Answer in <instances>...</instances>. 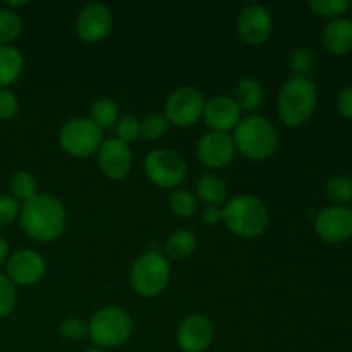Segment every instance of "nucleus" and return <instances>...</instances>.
Returning a JSON list of instances; mask_svg holds the SVG:
<instances>
[{"label":"nucleus","mask_w":352,"mask_h":352,"mask_svg":"<svg viewBox=\"0 0 352 352\" xmlns=\"http://www.w3.org/2000/svg\"><path fill=\"white\" fill-rule=\"evenodd\" d=\"M21 229L36 243H52L65 230L67 213L55 196L38 192L34 198L21 205Z\"/></svg>","instance_id":"obj_1"},{"label":"nucleus","mask_w":352,"mask_h":352,"mask_svg":"<svg viewBox=\"0 0 352 352\" xmlns=\"http://www.w3.org/2000/svg\"><path fill=\"white\" fill-rule=\"evenodd\" d=\"M222 222L234 236L254 239L267 230L270 213L258 196L237 195L222 206Z\"/></svg>","instance_id":"obj_2"},{"label":"nucleus","mask_w":352,"mask_h":352,"mask_svg":"<svg viewBox=\"0 0 352 352\" xmlns=\"http://www.w3.org/2000/svg\"><path fill=\"white\" fill-rule=\"evenodd\" d=\"M318 91L308 76H292L278 91L277 110L282 122L289 127H299L315 113Z\"/></svg>","instance_id":"obj_3"},{"label":"nucleus","mask_w":352,"mask_h":352,"mask_svg":"<svg viewBox=\"0 0 352 352\" xmlns=\"http://www.w3.org/2000/svg\"><path fill=\"white\" fill-rule=\"evenodd\" d=\"M236 150L250 160H267L277 151L278 133L263 116H246L232 134Z\"/></svg>","instance_id":"obj_4"},{"label":"nucleus","mask_w":352,"mask_h":352,"mask_svg":"<svg viewBox=\"0 0 352 352\" xmlns=\"http://www.w3.org/2000/svg\"><path fill=\"white\" fill-rule=\"evenodd\" d=\"M129 313L117 306H107L96 311L88 322V337L100 349H113L129 340L133 333Z\"/></svg>","instance_id":"obj_5"},{"label":"nucleus","mask_w":352,"mask_h":352,"mask_svg":"<svg viewBox=\"0 0 352 352\" xmlns=\"http://www.w3.org/2000/svg\"><path fill=\"white\" fill-rule=\"evenodd\" d=\"M170 282V263L164 254L148 251L133 263L129 272V284L141 298H157Z\"/></svg>","instance_id":"obj_6"},{"label":"nucleus","mask_w":352,"mask_h":352,"mask_svg":"<svg viewBox=\"0 0 352 352\" xmlns=\"http://www.w3.org/2000/svg\"><path fill=\"white\" fill-rule=\"evenodd\" d=\"M58 143L71 157L88 158L93 153H98L103 143V129L89 117H76L62 126Z\"/></svg>","instance_id":"obj_7"},{"label":"nucleus","mask_w":352,"mask_h":352,"mask_svg":"<svg viewBox=\"0 0 352 352\" xmlns=\"http://www.w3.org/2000/svg\"><path fill=\"white\" fill-rule=\"evenodd\" d=\"M143 168L146 177L160 189H175L188 175V164L179 151L157 148L144 157Z\"/></svg>","instance_id":"obj_8"},{"label":"nucleus","mask_w":352,"mask_h":352,"mask_svg":"<svg viewBox=\"0 0 352 352\" xmlns=\"http://www.w3.org/2000/svg\"><path fill=\"white\" fill-rule=\"evenodd\" d=\"M205 96L195 86H181L168 95L165 103V119L177 127H191L203 119Z\"/></svg>","instance_id":"obj_9"},{"label":"nucleus","mask_w":352,"mask_h":352,"mask_svg":"<svg viewBox=\"0 0 352 352\" xmlns=\"http://www.w3.org/2000/svg\"><path fill=\"white\" fill-rule=\"evenodd\" d=\"M113 26L112 10L100 2L86 3L76 17V33L86 43H100Z\"/></svg>","instance_id":"obj_10"},{"label":"nucleus","mask_w":352,"mask_h":352,"mask_svg":"<svg viewBox=\"0 0 352 352\" xmlns=\"http://www.w3.org/2000/svg\"><path fill=\"white\" fill-rule=\"evenodd\" d=\"M237 33L248 45H263L274 33V17L261 3L246 6L237 16Z\"/></svg>","instance_id":"obj_11"},{"label":"nucleus","mask_w":352,"mask_h":352,"mask_svg":"<svg viewBox=\"0 0 352 352\" xmlns=\"http://www.w3.org/2000/svg\"><path fill=\"white\" fill-rule=\"evenodd\" d=\"M315 232L329 244L346 243L352 237V210L347 206H327L315 219Z\"/></svg>","instance_id":"obj_12"},{"label":"nucleus","mask_w":352,"mask_h":352,"mask_svg":"<svg viewBox=\"0 0 352 352\" xmlns=\"http://www.w3.org/2000/svg\"><path fill=\"white\" fill-rule=\"evenodd\" d=\"M215 329L208 316L201 313L188 315L179 323L175 340L182 352H205L212 346Z\"/></svg>","instance_id":"obj_13"},{"label":"nucleus","mask_w":352,"mask_h":352,"mask_svg":"<svg viewBox=\"0 0 352 352\" xmlns=\"http://www.w3.org/2000/svg\"><path fill=\"white\" fill-rule=\"evenodd\" d=\"M6 270L14 285H34L47 274V261L38 251L17 250L10 253Z\"/></svg>","instance_id":"obj_14"},{"label":"nucleus","mask_w":352,"mask_h":352,"mask_svg":"<svg viewBox=\"0 0 352 352\" xmlns=\"http://www.w3.org/2000/svg\"><path fill=\"white\" fill-rule=\"evenodd\" d=\"M196 153H198L199 162L206 167L223 168L236 158L237 150L230 134L210 131L199 138L196 144Z\"/></svg>","instance_id":"obj_15"},{"label":"nucleus","mask_w":352,"mask_h":352,"mask_svg":"<svg viewBox=\"0 0 352 352\" xmlns=\"http://www.w3.org/2000/svg\"><path fill=\"white\" fill-rule=\"evenodd\" d=\"M96 155H98L100 170L112 181L127 177L133 168V151L129 144L122 143L117 138L103 141Z\"/></svg>","instance_id":"obj_16"},{"label":"nucleus","mask_w":352,"mask_h":352,"mask_svg":"<svg viewBox=\"0 0 352 352\" xmlns=\"http://www.w3.org/2000/svg\"><path fill=\"white\" fill-rule=\"evenodd\" d=\"M206 126L215 133H227L236 129L237 124L243 119V112L234 102V98L227 95H217L206 100L205 112H203Z\"/></svg>","instance_id":"obj_17"},{"label":"nucleus","mask_w":352,"mask_h":352,"mask_svg":"<svg viewBox=\"0 0 352 352\" xmlns=\"http://www.w3.org/2000/svg\"><path fill=\"white\" fill-rule=\"evenodd\" d=\"M323 47L332 55H346L352 50V21L337 17L325 26L322 33Z\"/></svg>","instance_id":"obj_18"},{"label":"nucleus","mask_w":352,"mask_h":352,"mask_svg":"<svg viewBox=\"0 0 352 352\" xmlns=\"http://www.w3.org/2000/svg\"><path fill=\"white\" fill-rule=\"evenodd\" d=\"M265 100V89L261 82L254 78H243L237 81L234 88V102L241 109V112H248L253 116L261 109Z\"/></svg>","instance_id":"obj_19"},{"label":"nucleus","mask_w":352,"mask_h":352,"mask_svg":"<svg viewBox=\"0 0 352 352\" xmlns=\"http://www.w3.org/2000/svg\"><path fill=\"white\" fill-rule=\"evenodd\" d=\"M196 198L208 206L226 205L227 198H229L226 181L217 174H203L196 181Z\"/></svg>","instance_id":"obj_20"},{"label":"nucleus","mask_w":352,"mask_h":352,"mask_svg":"<svg viewBox=\"0 0 352 352\" xmlns=\"http://www.w3.org/2000/svg\"><path fill=\"white\" fill-rule=\"evenodd\" d=\"M24 71V57L12 45H0V89H7L21 78Z\"/></svg>","instance_id":"obj_21"},{"label":"nucleus","mask_w":352,"mask_h":352,"mask_svg":"<svg viewBox=\"0 0 352 352\" xmlns=\"http://www.w3.org/2000/svg\"><path fill=\"white\" fill-rule=\"evenodd\" d=\"M196 236L189 229H177L165 241V254L174 261H182L191 256L196 250Z\"/></svg>","instance_id":"obj_22"},{"label":"nucleus","mask_w":352,"mask_h":352,"mask_svg":"<svg viewBox=\"0 0 352 352\" xmlns=\"http://www.w3.org/2000/svg\"><path fill=\"white\" fill-rule=\"evenodd\" d=\"M89 119H91L96 126L102 127V129L113 127L119 122V105L116 103V100L109 98V96L98 98L91 105Z\"/></svg>","instance_id":"obj_23"},{"label":"nucleus","mask_w":352,"mask_h":352,"mask_svg":"<svg viewBox=\"0 0 352 352\" xmlns=\"http://www.w3.org/2000/svg\"><path fill=\"white\" fill-rule=\"evenodd\" d=\"M9 188H10V196L17 201H30L31 198L38 195V182L36 177H34L31 172L26 170H21L16 172V174L10 177L9 182Z\"/></svg>","instance_id":"obj_24"},{"label":"nucleus","mask_w":352,"mask_h":352,"mask_svg":"<svg viewBox=\"0 0 352 352\" xmlns=\"http://www.w3.org/2000/svg\"><path fill=\"white\" fill-rule=\"evenodd\" d=\"M23 33V19L12 9H0V45H10Z\"/></svg>","instance_id":"obj_25"},{"label":"nucleus","mask_w":352,"mask_h":352,"mask_svg":"<svg viewBox=\"0 0 352 352\" xmlns=\"http://www.w3.org/2000/svg\"><path fill=\"white\" fill-rule=\"evenodd\" d=\"M168 206L174 215L181 217V219H188L192 217L198 210V198L195 192L188 191V189H174V192L168 198Z\"/></svg>","instance_id":"obj_26"},{"label":"nucleus","mask_w":352,"mask_h":352,"mask_svg":"<svg viewBox=\"0 0 352 352\" xmlns=\"http://www.w3.org/2000/svg\"><path fill=\"white\" fill-rule=\"evenodd\" d=\"M327 196L339 206L352 201V179L347 175H333L325 186Z\"/></svg>","instance_id":"obj_27"},{"label":"nucleus","mask_w":352,"mask_h":352,"mask_svg":"<svg viewBox=\"0 0 352 352\" xmlns=\"http://www.w3.org/2000/svg\"><path fill=\"white\" fill-rule=\"evenodd\" d=\"M308 6L313 12L322 17H330V19H337L351 9L349 0H309Z\"/></svg>","instance_id":"obj_28"},{"label":"nucleus","mask_w":352,"mask_h":352,"mask_svg":"<svg viewBox=\"0 0 352 352\" xmlns=\"http://www.w3.org/2000/svg\"><path fill=\"white\" fill-rule=\"evenodd\" d=\"M168 120L160 113H151L141 120V138L148 141H157L167 133Z\"/></svg>","instance_id":"obj_29"},{"label":"nucleus","mask_w":352,"mask_h":352,"mask_svg":"<svg viewBox=\"0 0 352 352\" xmlns=\"http://www.w3.org/2000/svg\"><path fill=\"white\" fill-rule=\"evenodd\" d=\"M17 302L16 285L9 280V277L0 274V320L9 316L14 311Z\"/></svg>","instance_id":"obj_30"},{"label":"nucleus","mask_w":352,"mask_h":352,"mask_svg":"<svg viewBox=\"0 0 352 352\" xmlns=\"http://www.w3.org/2000/svg\"><path fill=\"white\" fill-rule=\"evenodd\" d=\"M58 333H60L62 339L65 340H81L82 337L88 336V323L85 322L79 316H69V318L62 320L60 325H58Z\"/></svg>","instance_id":"obj_31"},{"label":"nucleus","mask_w":352,"mask_h":352,"mask_svg":"<svg viewBox=\"0 0 352 352\" xmlns=\"http://www.w3.org/2000/svg\"><path fill=\"white\" fill-rule=\"evenodd\" d=\"M289 65H291L294 76H308V72L315 65V54L306 47L296 48L289 58Z\"/></svg>","instance_id":"obj_32"},{"label":"nucleus","mask_w":352,"mask_h":352,"mask_svg":"<svg viewBox=\"0 0 352 352\" xmlns=\"http://www.w3.org/2000/svg\"><path fill=\"white\" fill-rule=\"evenodd\" d=\"M116 134L117 140L126 144L138 141L141 138V120L136 117H122L116 124Z\"/></svg>","instance_id":"obj_33"},{"label":"nucleus","mask_w":352,"mask_h":352,"mask_svg":"<svg viewBox=\"0 0 352 352\" xmlns=\"http://www.w3.org/2000/svg\"><path fill=\"white\" fill-rule=\"evenodd\" d=\"M21 205L17 199L10 195L0 196V229L12 226L16 220H19Z\"/></svg>","instance_id":"obj_34"},{"label":"nucleus","mask_w":352,"mask_h":352,"mask_svg":"<svg viewBox=\"0 0 352 352\" xmlns=\"http://www.w3.org/2000/svg\"><path fill=\"white\" fill-rule=\"evenodd\" d=\"M19 112V100L10 89H0V120H10Z\"/></svg>","instance_id":"obj_35"},{"label":"nucleus","mask_w":352,"mask_h":352,"mask_svg":"<svg viewBox=\"0 0 352 352\" xmlns=\"http://www.w3.org/2000/svg\"><path fill=\"white\" fill-rule=\"evenodd\" d=\"M337 109H339L340 116L346 119H352V85L344 88L337 96Z\"/></svg>","instance_id":"obj_36"},{"label":"nucleus","mask_w":352,"mask_h":352,"mask_svg":"<svg viewBox=\"0 0 352 352\" xmlns=\"http://www.w3.org/2000/svg\"><path fill=\"white\" fill-rule=\"evenodd\" d=\"M203 222L208 223V226H217V223L222 222V208H219V206H206L203 210Z\"/></svg>","instance_id":"obj_37"},{"label":"nucleus","mask_w":352,"mask_h":352,"mask_svg":"<svg viewBox=\"0 0 352 352\" xmlns=\"http://www.w3.org/2000/svg\"><path fill=\"white\" fill-rule=\"evenodd\" d=\"M9 256H10L9 243H7V241L0 236V267H3V265L7 263Z\"/></svg>","instance_id":"obj_38"},{"label":"nucleus","mask_w":352,"mask_h":352,"mask_svg":"<svg viewBox=\"0 0 352 352\" xmlns=\"http://www.w3.org/2000/svg\"><path fill=\"white\" fill-rule=\"evenodd\" d=\"M86 352H109V351H105V349H100V347H91V349H88Z\"/></svg>","instance_id":"obj_39"},{"label":"nucleus","mask_w":352,"mask_h":352,"mask_svg":"<svg viewBox=\"0 0 352 352\" xmlns=\"http://www.w3.org/2000/svg\"><path fill=\"white\" fill-rule=\"evenodd\" d=\"M351 21H352V19H351Z\"/></svg>","instance_id":"obj_40"}]
</instances>
